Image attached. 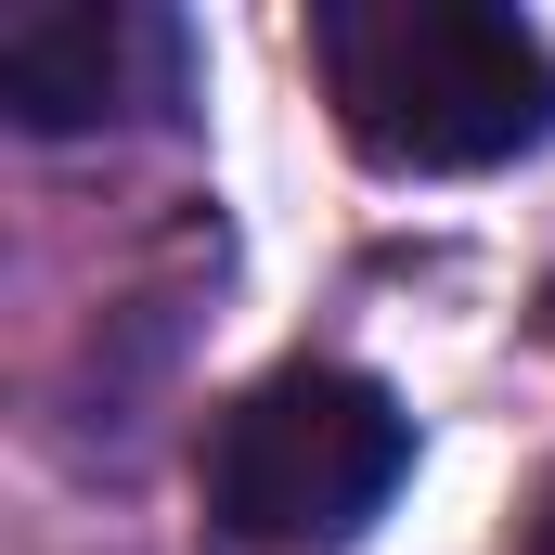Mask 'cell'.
I'll list each match as a JSON object with an SVG mask.
<instances>
[{
    "label": "cell",
    "instance_id": "obj_2",
    "mask_svg": "<svg viewBox=\"0 0 555 555\" xmlns=\"http://www.w3.org/2000/svg\"><path fill=\"white\" fill-rule=\"evenodd\" d=\"M414 465V426L375 375L349 362H284L259 375L220 439H207V517L259 555H323L349 530H375V504L401 491Z\"/></svg>",
    "mask_w": 555,
    "mask_h": 555
},
{
    "label": "cell",
    "instance_id": "obj_4",
    "mask_svg": "<svg viewBox=\"0 0 555 555\" xmlns=\"http://www.w3.org/2000/svg\"><path fill=\"white\" fill-rule=\"evenodd\" d=\"M543 555H555V504H543Z\"/></svg>",
    "mask_w": 555,
    "mask_h": 555
},
{
    "label": "cell",
    "instance_id": "obj_1",
    "mask_svg": "<svg viewBox=\"0 0 555 555\" xmlns=\"http://www.w3.org/2000/svg\"><path fill=\"white\" fill-rule=\"evenodd\" d=\"M310 52L375 168H504L555 142V52L491 0H323Z\"/></svg>",
    "mask_w": 555,
    "mask_h": 555
},
{
    "label": "cell",
    "instance_id": "obj_3",
    "mask_svg": "<svg viewBox=\"0 0 555 555\" xmlns=\"http://www.w3.org/2000/svg\"><path fill=\"white\" fill-rule=\"evenodd\" d=\"M181 91V26L130 13V0H39L0 26V104L26 130H104V117H155Z\"/></svg>",
    "mask_w": 555,
    "mask_h": 555
}]
</instances>
